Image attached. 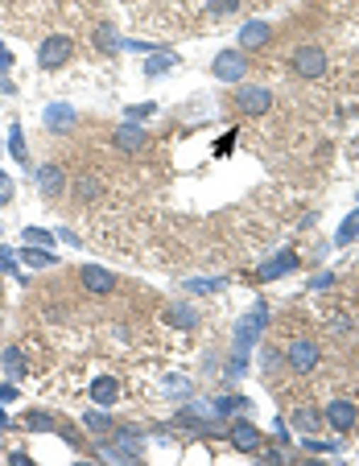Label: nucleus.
Returning a JSON list of instances; mask_svg holds the SVG:
<instances>
[{
    "label": "nucleus",
    "mask_w": 359,
    "mask_h": 466,
    "mask_svg": "<svg viewBox=\"0 0 359 466\" xmlns=\"http://www.w3.org/2000/svg\"><path fill=\"white\" fill-rule=\"evenodd\" d=\"M264 322H268V305H264V301H256V305H252V310H248V314L236 322V355H232V363H236V368H232V371L244 368V355L261 343Z\"/></svg>",
    "instance_id": "f257e3e1"
},
{
    "label": "nucleus",
    "mask_w": 359,
    "mask_h": 466,
    "mask_svg": "<svg viewBox=\"0 0 359 466\" xmlns=\"http://www.w3.org/2000/svg\"><path fill=\"white\" fill-rule=\"evenodd\" d=\"M285 363L289 371H297V375H310L318 363H322V346L314 343V339H293L285 346Z\"/></svg>",
    "instance_id": "f03ea898"
},
{
    "label": "nucleus",
    "mask_w": 359,
    "mask_h": 466,
    "mask_svg": "<svg viewBox=\"0 0 359 466\" xmlns=\"http://www.w3.org/2000/svg\"><path fill=\"white\" fill-rule=\"evenodd\" d=\"M71 54H74V42L67 33H50V37H42V46H38V66L42 71H58V66H67Z\"/></svg>",
    "instance_id": "7ed1b4c3"
},
{
    "label": "nucleus",
    "mask_w": 359,
    "mask_h": 466,
    "mask_svg": "<svg viewBox=\"0 0 359 466\" xmlns=\"http://www.w3.org/2000/svg\"><path fill=\"white\" fill-rule=\"evenodd\" d=\"M289 66L302 74V78H322L326 66H331V58H326V49H322V46H297Z\"/></svg>",
    "instance_id": "20e7f679"
},
{
    "label": "nucleus",
    "mask_w": 359,
    "mask_h": 466,
    "mask_svg": "<svg viewBox=\"0 0 359 466\" xmlns=\"http://www.w3.org/2000/svg\"><path fill=\"white\" fill-rule=\"evenodd\" d=\"M322 421L331 425V429H338V433H351L359 425V409L351 404V400H343V396H335L326 409H322Z\"/></svg>",
    "instance_id": "39448f33"
},
{
    "label": "nucleus",
    "mask_w": 359,
    "mask_h": 466,
    "mask_svg": "<svg viewBox=\"0 0 359 466\" xmlns=\"http://www.w3.org/2000/svg\"><path fill=\"white\" fill-rule=\"evenodd\" d=\"M211 71H215L219 83H239L248 74V58H244V49H223V54H215Z\"/></svg>",
    "instance_id": "423d86ee"
},
{
    "label": "nucleus",
    "mask_w": 359,
    "mask_h": 466,
    "mask_svg": "<svg viewBox=\"0 0 359 466\" xmlns=\"http://www.w3.org/2000/svg\"><path fill=\"white\" fill-rule=\"evenodd\" d=\"M79 281H83V289L91 297H108L116 289V272H108L103 264H83V269H79Z\"/></svg>",
    "instance_id": "0eeeda50"
},
{
    "label": "nucleus",
    "mask_w": 359,
    "mask_h": 466,
    "mask_svg": "<svg viewBox=\"0 0 359 466\" xmlns=\"http://www.w3.org/2000/svg\"><path fill=\"white\" fill-rule=\"evenodd\" d=\"M227 438H232V445H236L239 454H261V445H264V433L252 425V421H232V429H227Z\"/></svg>",
    "instance_id": "6e6552de"
},
{
    "label": "nucleus",
    "mask_w": 359,
    "mask_h": 466,
    "mask_svg": "<svg viewBox=\"0 0 359 466\" xmlns=\"http://www.w3.org/2000/svg\"><path fill=\"white\" fill-rule=\"evenodd\" d=\"M236 107L244 112V116H264V112L273 107V91H268V87H239Z\"/></svg>",
    "instance_id": "1a4fd4ad"
},
{
    "label": "nucleus",
    "mask_w": 359,
    "mask_h": 466,
    "mask_svg": "<svg viewBox=\"0 0 359 466\" xmlns=\"http://www.w3.org/2000/svg\"><path fill=\"white\" fill-rule=\"evenodd\" d=\"M29 173H33L42 198H62V190H67V173L58 170V165H29Z\"/></svg>",
    "instance_id": "9d476101"
},
{
    "label": "nucleus",
    "mask_w": 359,
    "mask_h": 466,
    "mask_svg": "<svg viewBox=\"0 0 359 466\" xmlns=\"http://www.w3.org/2000/svg\"><path fill=\"white\" fill-rule=\"evenodd\" d=\"M293 269H297V252L285 247V252H277L273 260H264L261 269H256V276H261V281H277V276H289Z\"/></svg>",
    "instance_id": "9b49d317"
},
{
    "label": "nucleus",
    "mask_w": 359,
    "mask_h": 466,
    "mask_svg": "<svg viewBox=\"0 0 359 466\" xmlns=\"http://www.w3.org/2000/svg\"><path fill=\"white\" fill-rule=\"evenodd\" d=\"M112 141H116L120 153H141L149 136H144V128H141L137 120H124V124L116 128V136H112Z\"/></svg>",
    "instance_id": "f8f14e48"
},
{
    "label": "nucleus",
    "mask_w": 359,
    "mask_h": 466,
    "mask_svg": "<svg viewBox=\"0 0 359 466\" xmlns=\"http://www.w3.org/2000/svg\"><path fill=\"white\" fill-rule=\"evenodd\" d=\"M289 421H293V429H297L302 438H318V433H322V425H326V421H322V413H318V409H310V404H297Z\"/></svg>",
    "instance_id": "ddd939ff"
},
{
    "label": "nucleus",
    "mask_w": 359,
    "mask_h": 466,
    "mask_svg": "<svg viewBox=\"0 0 359 466\" xmlns=\"http://www.w3.org/2000/svg\"><path fill=\"white\" fill-rule=\"evenodd\" d=\"M268 37H273V25L268 21H248L239 29V49H261V46H268Z\"/></svg>",
    "instance_id": "4468645a"
},
{
    "label": "nucleus",
    "mask_w": 359,
    "mask_h": 466,
    "mask_svg": "<svg viewBox=\"0 0 359 466\" xmlns=\"http://www.w3.org/2000/svg\"><path fill=\"white\" fill-rule=\"evenodd\" d=\"M166 322L169 326H178V330H194V326H198V310H194L190 301H169L166 305Z\"/></svg>",
    "instance_id": "2eb2a0df"
},
{
    "label": "nucleus",
    "mask_w": 359,
    "mask_h": 466,
    "mask_svg": "<svg viewBox=\"0 0 359 466\" xmlns=\"http://www.w3.org/2000/svg\"><path fill=\"white\" fill-rule=\"evenodd\" d=\"M91 400H96L99 409L116 404V400H120V380H116V375H99L96 384H91Z\"/></svg>",
    "instance_id": "dca6fc26"
},
{
    "label": "nucleus",
    "mask_w": 359,
    "mask_h": 466,
    "mask_svg": "<svg viewBox=\"0 0 359 466\" xmlns=\"http://www.w3.org/2000/svg\"><path fill=\"white\" fill-rule=\"evenodd\" d=\"M25 429L29 433H58V417L46 413V409H29L25 413Z\"/></svg>",
    "instance_id": "f3484780"
},
{
    "label": "nucleus",
    "mask_w": 359,
    "mask_h": 466,
    "mask_svg": "<svg viewBox=\"0 0 359 466\" xmlns=\"http://www.w3.org/2000/svg\"><path fill=\"white\" fill-rule=\"evenodd\" d=\"M74 124V107H67V103H50L46 107V128L50 132H67Z\"/></svg>",
    "instance_id": "a211bd4d"
},
{
    "label": "nucleus",
    "mask_w": 359,
    "mask_h": 466,
    "mask_svg": "<svg viewBox=\"0 0 359 466\" xmlns=\"http://www.w3.org/2000/svg\"><path fill=\"white\" fill-rule=\"evenodd\" d=\"M0 363H4V371H8L13 380H21V375H25V355H21V346H4Z\"/></svg>",
    "instance_id": "6ab92c4d"
},
{
    "label": "nucleus",
    "mask_w": 359,
    "mask_h": 466,
    "mask_svg": "<svg viewBox=\"0 0 359 466\" xmlns=\"http://www.w3.org/2000/svg\"><path fill=\"white\" fill-rule=\"evenodd\" d=\"M355 240H359V211H351V215L343 219V227L335 231V244L347 247V244H355Z\"/></svg>",
    "instance_id": "aec40b11"
},
{
    "label": "nucleus",
    "mask_w": 359,
    "mask_h": 466,
    "mask_svg": "<svg viewBox=\"0 0 359 466\" xmlns=\"http://www.w3.org/2000/svg\"><path fill=\"white\" fill-rule=\"evenodd\" d=\"M74 198H79V202H96V198H99V177L83 173V177L74 182Z\"/></svg>",
    "instance_id": "412c9836"
},
{
    "label": "nucleus",
    "mask_w": 359,
    "mask_h": 466,
    "mask_svg": "<svg viewBox=\"0 0 359 466\" xmlns=\"http://www.w3.org/2000/svg\"><path fill=\"white\" fill-rule=\"evenodd\" d=\"M21 260H25V264H33V269H50V264H54V252H46V247H33V244H25Z\"/></svg>",
    "instance_id": "4be33fe9"
},
{
    "label": "nucleus",
    "mask_w": 359,
    "mask_h": 466,
    "mask_svg": "<svg viewBox=\"0 0 359 466\" xmlns=\"http://www.w3.org/2000/svg\"><path fill=\"white\" fill-rule=\"evenodd\" d=\"M173 66H178V54H153V58H149V66H144V71L153 74V78H157V74H166V71H173Z\"/></svg>",
    "instance_id": "5701e85b"
},
{
    "label": "nucleus",
    "mask_w": 359,
    "mask_h": 466,
    "mask_svg": "<svg viewBox=\"0 0 359 466\" xmlns=\"http://www.w3.org/2000/svg\"><path fill=\"white\" fill-rule=\"evenodd\" d=\"M256 359H261V371H264V375H273V371L285 363V355H281V351H273V346H261V355H256Z\"/></svg>",
    "instance_id": "b1692460"
},
{
    "label": "nucleus",
    "mask_w": 359,
    "mask_h": 466,
    "mask_svg": "<svg viewBox=\"0 0 359 466\" xmlns=\"http://www.w3.org/2000/svg\"><path fill=\"white\" fill-rule=\"evenodd\" d=\"M83 425H87L91 433H108V429H116V425L108 421V413H103V409H91V413L83 417Z\"/></svg>",
    "instance_id": "393cba45"
},
{
    "label": "nucleus",
    "mask_w": 359,
    "mask_h": 466,
    "mask_svg": "<svg viewBox=\"0 0 359 466\" xmlns=\"http://www.w3.org/2000/svg\"><path fill=\"white\" fill-rule=\"evenodd\" d=\"M8 153H13L17 161H29V153H25V132H21V128H8Z\"/></svg>",
    "instance_id": "a878e982"
},
{
    "label": "nucleus",
    "mask_w": 359,
    "mask_h": 466,
    "mask_svg": "<svg viewBox=\"0 0 359 466\" xmlns=\"http://www.w3.org/2000/svg\"><path fill=\"white\" fill-rule=\"evenodd\" d=\"M207 13L211 17H232V13H239V0H207Z\"/></svg>",
    "instance_id": "bb28decb"
},
{
    "label": "nucleus",
    "mask_w": 359,
    "mask_h": 466,
    "mask_svg": "<svg viewBox=\"0 0 359 466\" xmlns=\"http://www.w3.org/2000/svg\"><path fill=\"white\" fill-rule=\"evenodd\" d=\"M96 46H103L108 54H112V49H120L124 42H120V37L112 33V29H96Z\"/></svg>",
    "instance_id": "cd10ccee"
},
{
    "label": "nucleus",
    "mask_w": 359,
    "mask_h": 466,
    "mask_svg": "<svg viewBox=\"0 0 359 466\" xmlns=\"http://www.w3.org/2000/svg\"><path fill=\"white\" fill-rule=\"evenodd\" d=\"M25 244L46 247V244H50V231H46V227H25Z\"/></svg>",
    "instance_id": "c85d7f7f"
},
{
    "label": "nucleus",
    "mask_w": 359,
    "mask_h": 466,
    "mask_svg": "<svg viewBox=\"0 0 359 466\" xmlns=\"http://www.w3.org/2000/svg\"><path fill=\"white\" fill-rule=\"evenodd\" d=\"M232 409H244V396H223L219 400V413H232Z\"/></svg>",
    "instance_id": "c756f323"
},
{
    "label": "nucleus",
    "mask_w": 359,
    "mask_h": 466,
    "mask_svg": "<svg viewBox=\"0 0 359 466\" xmlns=\"http://www.w3.org/2000/svg\"><path fill=\"white\" fill-rule=\"evenodd\" d=\"M0 202H13V177L0 173Z\"/></svg>",
    "instance_id": "7c9ffc66"
},
{
    "label": "nucleus",
    "mask_w": 359,
    "mask_h": 466,
    "mask_svg": "<svg viewBox=\"0 0 359 466\" xmlns=\"http://www.w3.org/2000/svg\"><path fill=\"white\" fill-rule=\"evenodd\" d=\"M194 293H211V289H223V281H190Z\"/></svg>",
    "instance_id": "2f4dec72"
},
{
    "label": "nucleus",
    "mask_w": 359,
    "mask_h": 466,
    "mask_svg": "<svg viewBox=\"0 0 359 466\" xmlns=\"http://www.w3.org/2000/svg\"><path fill=\"white\" fill-rule=\"evenodd\" d=\"M13 264H17V256L8 247H0V272H13Z\"/></svg>",
    "instance_id": "473e14b6"
},
{
    "label": "nucleus",
    "mask_w": 359,
    "mask_h": 466,
    "mask_svg": "<svg viewBox=\"0 0 359 466\" xmlns=\"http://www.w3.org/2000/svg\"><path fill=\"white\" fill-rule=\"evenodd\" d=\"M17 400V388L13 384H0V404H13Z\"/></svg>",
    "instance_id": "72a5a7b5"
},
{
    "label": "nucleus",
    "mask_w": 359,
    "mask_h": 466,
    "mask_svg": "<svg viewBox=\"0 0 359 466\" xmlns=\"http://www.w3.org/2000/svg\"><path fill=\"white\" fill-rule=\"evenodd\" d=\"M153 112V103H141V107H128V120H141V116H149Z\"/></svg>",
    "instance_id": "f704fd0d"
},
{
    "label": "nucleus",
    "mask_w": 359,
    "mask_h": 466,
    "mask_svg": "<svg viewBox=\"0 0 359 466\" xmlns=\"http://www.w3.org/2000/svg\"><path fill=\"white\" fill-rule=\"evenodd\" d=\"M326 285H335V276H331V272H318V276H314V289H326Z\"/></svg>",
    "instance_id": "c9c22d12"
},
{
    "label": "nucleus",
    "mask_w": 359,
    "mask_h": 466,
    "mask_svg": "<svg viewBox=\"0 0 359 466\" xmlns=\"http://www.w3.org/2000/svg\"><path fill=\"white\" fill-rule=\"evenodd\" d=\"M8 462H13V466H29V454H25V450H17V454H13Z\"/></svg>",
    "instance_id": "e433bc0d"
},
{
    "label": "nucleus",
    "mask_w": 359,
    "mask_h": 466,
    "mask_svg": "<svg viewBox=\"0 0 359 466\" xmlns=\"http://www.w3.org/2000/svg\"><path fill=\"white\" fill-rule=\"evenodd\" d=\"M8 66H13V58H8V49H4V46H0V74H4V71H8Z\"/></svg>",
    "instance_id": "4c0bfd02"
},
{
    "label": "nucleus",
    "mask_w": 359,
    "mask_h": 466,
    "mask_svg": "<svg viewBox=\"0 0 359 466\" xmlns=\"http://www.w3.org/2000/svg\"><path fill=\"white\" fill-rule=\"evenodd\" d=\"M0 231H4V227H0Z\"/></svg>",
    "instance_id": "58836bf2"
}]
</instances>
